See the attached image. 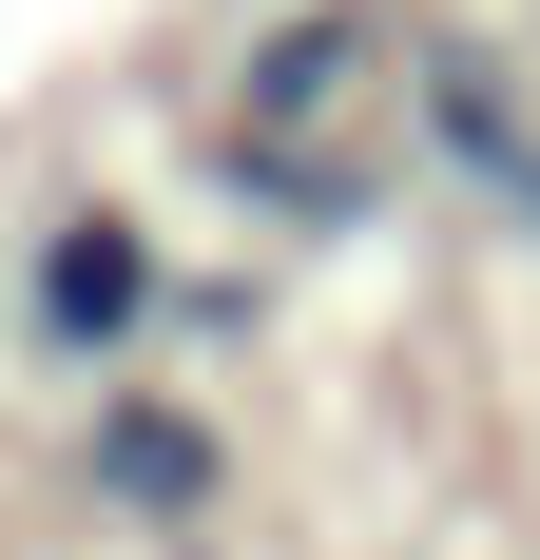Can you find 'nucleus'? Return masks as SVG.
I'll list each match as a JSON object with an SVG mask.
<instances>
[{"label":"nucleus","mask_w":540,"mask_h":560,"mask_svg":"<svg viewBox=\"0 0 540 560\" xmlns=\"http://www.w3.org/2000/svg\"><path fill=\"white\" fill-rule=\"evenodd\" d=\"M136 290H155V271H136V232H116V213H78V232L39 252V348H78V368H97V348L136 329Z\"/></svg>","instance_id":"f257e3e1"},{"label":"nucleus","mask_w":540,"mask_h":560,"mask_svg":"<svg viewBox=\"0 0 540 560\" xmlns=\"http://www.w3.org/2000/svg\"><path fill=\"white\" fill-rule=\"evenodd\" d=\"M97 483H136L155 522H193V483H213V445H193V425H155V406H116V425H97Z\"/></svg>","instance_id":"f03ea898"}]
</instances>
